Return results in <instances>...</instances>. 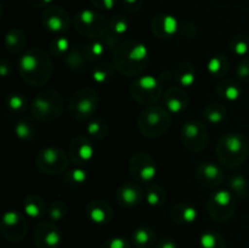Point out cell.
I'll list each match as a JSON object with an SVG mask.
<instances>
[{
	"mask_svg": "<svg viewBox=\"0 0 249 248\" xmlns=\"http://www.w3.org/2000/svg\"><path fill=\"white\" fill-rule=\"evenodd\" d=\"M0 230L2 236L10 242L23 240L28 230V223L22 213L17 211H9L2 215Z\"/></svg>",
	"mask_w": 249,
	"mask_h": 248,
	"instance_id": "4fadbf2b",
	"label": "cell"
},
{
	"mask_svg": "<svg viewBox=\"0 0 249 248\" xmlns=\"http://www.w3.org/2000/svg\"><path fill=\"white\" fill-rule=\"evenodd\" d=\"M108 124L104 119H94V121H91L87 125L88 136L97 141H101L104 139H106L108 136Z\"/></svg>",
	"mask_w": 249,
	"mask_h": 248,
	"instance_id": "d6a6232c",
	"label": "cell"
},
{
	"mask_svg": "<svg viewBox=\"0 0 249 248\" xmlns=\"http://www.w3.org/2000/svg\"><path fill=\"white\" fill-rule=\"evenodd\" d=\"M99 101V92L94 88H82L71 97L70 104H68V112L75 121H88L96 113Z\"/></svg>",
	"mask_w": 249,
	"mask_h": 248,
	"instance_id": "8992f818",
	"label": "cell"
},
{
	"mask_svg": "<svg viewBox=\"0 0 249 248\" xmlns=\"http://www.w3.org/2000/svg\"><path fill=\"white\" fill-rule=\"evenodd\" d=\"M162 94V84L153 75H139L130 87V95L134 101L146 107L155 105Z\"/></svg>",
	"mask_w": 249,
	"mask_h": 248,
	"instance_id": "ba28073f",
	"label": "cell"
},
{
	"mask_svg": "<svg viewBox=\"0 0 249 248\" xmlns=\"http://www.w3.org/2000/svg\"><path fill=\"white\" fill-rule=\"evenodd\" d=\"M36 168L44 174H60L68 167V156L62 148L50 146L45 147L36 155Z\"/></svg>",
	"mask_w": 249,
	"mask_h": 248,
	"instance_id": "8fae6325",
	"label": "cell"
},
{
	"mask_svg": "<svg viewBox=\"0 0 249 248\" xmlns=\"http://www.w3.org/2000/svg\"><path fill=\"white\" fill-rule=\"evenodd\" d=\"M0 72H1L2 77H7L9 73H11V62L7 61L6 58H2L1 63H0Z\"/></svg>",
	"mask_w": 249,
	"mask_h": 248,
	"instance_id": "f907efd6",
	"label": "cell"
},
{
	"mask_svg": "<svg viewBox=\"0 0 249 248\" xmlns=\"http://www.w3.org/2000/svg\"><path fill=\"white\" fill-rule=\"evenodd\" d=\"M68 213V206L61 199H57V201L51 202L50 206L48 208V215L50 221H53V223H57V221L62 220Z\"/></svg>",
	"mask_w": 249,
	"mask_h": 248,
	"instance_id": "7bdbcfd3",
	"label": "cell"
},
{
	"mask_svg": "<svg viewBox=\"0 0 249 248\" xmlns=\"http://www.w3.org/2000/svg\"><path fill=\"white\" fill-rule=\"evenodd\" d=\"M63 180H65L67 186H80V185L85 184V181L88 180V173L82 168H75V169L70 170V172H66Z\"/></svg>",
	"mask_w": 249,
	"mask_h": 248,
	"instance_id": "b9f144b4",
	"label": "cell"
},
{
	"mask_svg": "<svg viewBox=\"0 0 249 248\" xmlns=\"http://www.w3.org/2000/svg\"><path fill=\"white\" fill-rule=\"evenodd\" d=\"M170 122V113L165 107L151 105L139 114L138 128L146 138L156 139L167 133Z\"/></svg>",
	"mask_w": 249,
	"mask_h": 248,
	"instance_id": "5b68a950",
	"label": "cell"
},
{
	"mask_svg": "<svg viewBox=\"0 0 249 248\" xmlns=\"http://www.w3.org/2000/svg\"><path fill=\"white\" fill-rule=\"evenodd\" d=\"M228 109L223 104H209L207 105L206 108L203 109V117L208 123L219 124L226 118Z\"/></svg>",
	"mask_w": 249,
	"mask_h": 248,
	"instance_id": "4dcf8cb0",
	"label": "cell"
},
{
	"mask_svg": "<svg viewBox=\"0 0 249 248\" xmlns=\"http://www.w3.org/2000/svg\"><path fill=\"white\" fill-rule=\"evenodd\" d=\"M179 32L186 38H192L197 34V27L192 23H184L179 28Z\"/></svg>",
	"mask_w": 249,
	"mask_h": 248,
	"instance_id": "7dc6e473",
	"label": "cell"
},
{
	"mask_svg": "<svg viewBox=\"0 0 249 248\" xmlns=\"http://www.w3.org/2000/svg\"><path fill=\"white\" fill-rule=\"evenodd\" d=\"M114 70H116V68H114L113 63H97V65L94 66V68H92L91 77L92 79H94V82L97 83V84H107V83L111 82V79L113 78Z\"/></svg>",
	"mask_w": 249,
	"mask_h": 248,
	"instance_id": "f546056e",
	"label": "cell"
},
{
	"mask_svg": "<svg viewBox=\"0 0 249 248\" xmlns=\"http://www.w3.org/2000/svg\"><path fill=\"white\" fill-rule=\"evenodd\" d=\"M29 5H32L36 9H39V7H45L46 5L50 4L53 0H27Z\"/></svg>",
	"mask_w": 249,
	"mask_h": 248,
	"instance_id": "816d5d0a",
	"label": "cell"
},
{
	"mask_svg": "<svg viewBox=\"0 0 249 248\" xmlns=\"http://www.w3.org/2000/svg\"><path fill=\"white\" fill-rule=\"evenodd\" d=\"M229 187L235 196L243 198L248 195V180L242 174H235L229 180Z\"/></svg>",
	"mask_w": 249,
	"mask_h": 248,
	"instance_id": "8d00e7d4",
	"label": "cell"
},
{
	"mask_svg": "<svg viewBox=\"0 0 249 248\" xmlns=\"http://www.w3.org/2000/svg\"><path fill=\"white\" fill-rule=\"evenodd\" d=\"M15 133L18 139L23 141H32L36 134V124L28 119H21L16 123L15 126Z\"/></svg>",
	"mask_w": 249,
	"mask_h": 248,
	"instance_id": "e575fe53",
	"label": "cell"
},
{
	"mask_svg": "<svg viewBox=\"0 0 249 248\" xmlns=\"http://www.w3.org/2000/svg\"><path fill=\"white\" fill-rule=\"evenodd\" d=\"M101 248H130V243L123 237H112L105 241Z\"/></svg>",
	"mask_w": 249,
	"mask_h": 248,
	"instance_id": "f6af8a7d",
	"label": "cell"
},
{
	"mask_svg": "<svg viewBox=\"0 0 249 248\" xmlns=\"http://www.w3.org/2000/svg\"><path fill=\"white\" fill-rule=\"evenodd\" d=\"M163 102L169 113L179 114L186 109L189 97H187L186 92L182 91L180 88L170 87L163 95Z\"/></svg>",
	"mask_w": 249,
	"mask_h": 248,
	"instance_id": "44dd1931",
	"label": "cell"
},
{
	"mask_svg": "<svg viewBox=\"0 0 249 248\" xmlns=\"http://www.w3.org/2000/svg\"><path fill=\"white\" fill-rule=\"evenodd\" d=\"M31 116L41 123H50L60 118L63 111L62 95L53 89H46L36 94L29 106Z\"/></svg>",
	"mask_w": 249,
	"mask_h": 248,
	"instance_id": "277c9868",
	"label": "cell"
},
{
	"mask_svg": "<svg viewBox=\"0 0 249 248\" xmlns=\"http://www.w3.org/2000/svg\"><path fill=\"white\" fill-rule=\"evenodd\" d=\"M108 50L106 43L104 41V39H92L89 43L85 44L84 49H83V53H84L85 58L87 61H97L99 58H101L102 56L106 53V51Z\"/></svg>",
	"mask_w": 249,
	"mask_h": 248,
	"instance_id": "f1b7e54d",
	"label": "cell"
},
{
	"mask_svg": "<svg viewBox=\"0 0 249 248\" xmlns=\"http://www.w3.org/2000/svg\"><path fill=\"white\" fill-rule=\"evenodd\" d=\"M18 70L22 79L32 87H41L53 75V62L44 50L29 49L18 58Z\"/></svg>",
	"mask_w": 249,
	"mask_h": 248,
	"instance_id": "7a4b0ae2",
	"label": "cell"
},
{
	"mask_svg": "<svg viewBox=\"0 0 249 248\" xmlns=\"http://www.w3.org/2000/svg\"><path fill=\"white\" fill-rule=\"evenodd\" d=\"M41 24L46 31L55 34L65 33L70 29V14L60 6H51L44 10L40 17Z\"/></svg>",
	"mask_w": 249,
	"mask_h": 248,
	"instance_id": "9a60e30c",
	"label": "cell"
},
{
	"mask_svg": "<svg viewBox=\"0 0 249 248\" xmlns=\"http://www.w3.org/2000/svg\"><path fill=\"white\" fill-rule=\"evenodd\" d=\"M73 24L80 35L90 40L104 38L109 31V24L104 15L92 10H82L78 12Z\"/></svg>",
	"mask_w": 249,
	"mask_h": 248,
	"instance_id": "52a82bcc",
	"label": "cell"
},
{
	"mask_svg": "<svg viewBox=\"0 0 249 248\" xmlns=\"http://www.w3.org/2000/svg\"><path fill=\"white\" fill-rule=\"evenodd\" d=\"M215 91L221 99L226 100V101H236L243 94L242 87L231 79H224L219 82L215 88Z\"/></svg>",
	"mask_w": 249,
	"mask_h": 248,
	"instance_id": "d4e9b609",
	"label": "cell"
},
{
	"mask_svg": "<svg viewBox=\"0 0 249 248\" xmlns=\"http://www.w3.org/2000/svg\"><path fill=\"white\" fill-rule=\"evenodd\" d=\"M147 61V46L135 40H126L118 44L112 56L114 68L125 77H139L146 68Z\"/></svg>",
	"mask_w": 249,
	"mask_h": 248,
	"instance_id": "6da1fadb",
	"label": "cell"
},
{
	"mask_svg": "<svg viewBox=\"0 0 249 248\" xmlns=\"http://www.w3.org/2000/svg\"><path fill=\"white\" fill-rule=\"evenodd\" d=\"M196 179L202 186L214 189L223 184L225 175L218 164L213 162H203L197 168Z\"/></svg>",
	"mask_w": 249,
	"mask_h": 248,
	"instance_id": "e0dca14e",
	"label": "cell"
},
{
	"mask_svg": "<svg viewBox=\"0 0 249 248\" xmlns=\"http://www.w3.org/2000/svg\"><path fill=\"white\" fill-rule=\"evenodd\" d=\"M143 4V0H122L124 10L129 14H135L141 9Z\"/></svg>",
	"mask_w": 249,
	"mask_h": 248,
	"instance_id": "bcb514c9",
	"label": "cell"
},
{
	"mask_svg": "<svg viewBox=\"0 0 249 248\" xmlns=\"http://www.w3.org/2000/svg\"><path fill=\"white\" fill-rule=\"evenodd\" d=\"M207 70L212 77L221 78L228 74L230 70V62L229 58L224 55H215L207 63Z\"/></svg>",
	"mask_w": 249,
	"mask_h": 248,
	"instance_id": "83f0119b",
	"label": "cell"
},
{
	"mask_svg": "<svg viewBox=\"0 0 249 248\" xmlns=\"http://www.w3.org/2000/svg\"><path fill=\"white\" fill-rule=\"evenodd\" d=\"M109 24V33L113 34L114 36L121 39L129 29V22L124 15H114L108 21Z\"/></svg>",
	"mask_w": 249,
	"mask_h": 248,
	"instance_id": "f35d334b",
	"label": "cell"
},
{
	"mask_svg": "<svg viewBox=\"0 0 249 248\" xmlns=\"http://www.w3.org/2000/svg\"><path fill=\"white\" fill-rule=\"evenodd\" d=\"M174 77L182 87H191L196 80V68L190 62H181L175 67Z\"/></svg>",
	"mask_w": 249,
	"mask_h": 248,
	"instance_id": "4316f807",
	"label": "cell"
},
{
	"mask_svg": "<svg viewBox=\"0 0 249 248\" xmlns=\"http://www.w3.org/2000/svg\"><path fill=\"white\" fill-rule=\"evenodd\" d=\"M180 136L184 147L192 153L202 152L208 145L209 136L206 125L197 119H190L184 123Z\"/></svg>",
	"mask_w": 249,
	"mask_h": 248,
	"instance_id": "30bf717a",
	"label": "cell"
},
{
	"mask_svg": "<svg viewBox=\"0 0 249 248\" xmlns=\"http://www.w3.org/2000/svg\"><path fill=\"white\" fill-rule=\"evenodd\" d=\"M201 248H226V242L215 231H206L199 238Z\"/></svg>",
	"mask_w": 249,
	"mask_h": 248,
	"instance_id": "74e56055",
	"label": "cell"
},
{
	"mask_svg": "<svg viewBox=\"0 0 249 248\" xmlns=\"http://www.w3.org/2000/svg\"><path fill=\"white\" fill-rule=\"evenodd\" d=\"M36 248H58L61 245V231L53 221H40L33 231Z\"/></svg>",
	"mask_w": 249,
	"mask_h": 248,
	"instance_id": "5bb4252c",
	"label": "cell"
},
{
	"mask_svg": "<svg viewBox=\"0 0 249 248\" xmlns=\"http://www.w3.org/2000/svg\"><path fill=\"white\" fill-rule=\"evenodd\" d=\"M131 240L138 248H151L157 243V235L153 229L148 226H141L134 230Z\"/></svg>",
	"mask_w": 249,
	"mask_h": 248,
	"instance_id": "484cf974",
	"label": "cell"
},
{
	"mask_svg": "<svg viewBox=\"0 0 249 248\" xmlns=\"http://www.w3.org/2000/svg\"><path fill=\"white\" fill-rule=\"evenodd\" d=\"M170 218L179 225L192 224L197 219V209L186 202H180V203L173 206L172 211H170Z\"/></svg>",
	"mask_w": 249,
	"mask_h": 248,
	"instance_id": "7402d4cb",
	"label": "cell"
},
{
	"mask_svg": "<svg viewBox=\"0 0 249 248\" xmlns=\"http://www.w3.org/2000/svg\"><path fill=\"white\" fill-rule=\"evenodd\" d=\"M179 23L174 16L168 14H160L153 17L151 21V31L153 35L160 39H169L179 32Z\"/></svg>",
	"mask_w": 249,
	"mask_h": 248,
	"instance_id": "d6986e66",
	"label": "cell"
},
{
	"mask_svg": "<svg viewBox=\"0 0 249 248\" xmlns=\"http://www.w3.org/2000/svg\"><path fill=\"white\" fill-rule=\"evenodd\" d=\"M87 216L91 223L97 224V225H105L112 220L113 216V211L111 206L104 199H92L88 203Z\"/></svg>",
	"mask_w": 249,
	"mask_h": 248,
	"instance_id": "ffe728a7",
	"label": "cell"
},
{
	"mask_svg": "<svg viewBox=\"0 0 249 248\" xmlns=\"http://www.w3.org/2000/svg\"><path fill=\"white\" fill-rule=\"evenodd\" d=\"M145 198L148 206L160 207L167 202V192L160 185L150 184L146 190Z\"/></svg>",
	"mask_w": 249,
	"mask_h": 248,
	"instance_id": "1f68e13d",
	"label": "cell"
},
{
	"mask_svg": "<svg viewBox=\"0 0 249 248\" xmlns=\"http://www.w3.org/2000/svg\"><path fill=\"white\" fill-rule=\"evenodd\" d=\"M7 111L14 114L22 113L27 108V97L21 92H11L5 100Z\"/></svg>",
	"mask_w": 249,
	"mask_h": 248,
	"instance_id": "836d02e7",
	"label": "cell"
},
{
	"mask_svg": "<svg viewBox=\"0 0 249 248\" xmlns=\"http://www.w3.org/2000/svg\"><path fill=\"white\" fill-rule=\"evenodd\" d=\"M236 209L235 195L229 190H218L208 197L207 212L216 223H225L233 215Z\"/></svg>",
	"mask_w": 249,
	"mask_h": 248,
	"instance_id": "9c48e42d",
	"label": "cell"
},
{
	"mask_svg": "<svg viewBox=\"0 0 249 248\" xmlns=\"http://www.w3.org/2000/svg\"><path fill=\"white\" fill-rule=\"evenodd\" d=\"M116 199L118 204L125 208L139 206L143 199V191L138 182L128 181L123 182L117 189Z\"/></svg>",
	"mask_w": 249,
	"mask_h": 248,
	"instance_id": "ac0fdd59",
	"label": "cell"
},
{
	"mask_svg": "<svg viewBox=\"0 0 249 248\" xmlns=\"http://www.w3.org/2000/svg\"><path fill=\"white\" fill-rule=\"evenodd\" d=\"M95 148L88 136L77 135L72 139L68 147V157L77 165L87 164L94 157Z\"/></svg>",
	"mask_w": 249,
	"mask_h": 248,
	"instance_id": "2e32d148",
	"label": "cell"
},
{
	"mask_svg": "<svg viewBox=\"0 0 249 248\" xmlns=\"http://www.w3.org/2000/svg\"><path fill=\"white\" fill-rule=\"evenodd\" d=\"M63 60H65V65L67 66L68 68L77 71L82 70V68L84 67L87 58H85L83 50H80V49L78 48H73L68 51L67 55L63 57Z\"/></svg>",
	"mask_w": 249,
	"mask_h": 248,
	"instance_id": "d590c367",
	"label": "cell"
},
{
	"mask_svg": "<svg viewBox=\"0 0 249 248\" xmlns=\"http://www.w3.org/2000/svg\"><path fill=\"white\" fill-rule=\"evenodd\" d=\"M236 77L243 84H249V60H242L237 63Z\"/></svg>",
	"mask_w": 249,
	"mask_h": 248,
	"instance_id": "ee69618b",
	"label": "cell"
},
{
	"mask_svg": "<svg viewBox=\"0 0 249 248\" xmlns=\"http://www.w3.org/2000/svg\"><path fill=\"white\" fill-rule=\"evenodd\" d=\"M23 212L29 218L39 219L45 215L48 208L43 197L39 195H29L23 201Z\"/></svg>",
	"mask_w": 249,
	"mask_h": 248,
	"instance_id": "603a6c76",
	"label": "cell"
},
{
	"mask_svg": "<svg viewBox=\"0 0 249 248\" xmlns=\"http://www.w3.org/2000/svg\"><path fill=\"white\" fill-rule=\"evenodd\" d=\"M70 46V40L66 36H56L50 41L49 51L55 57H65L68 51L71 50Z\"/></svg>",
	"mask_w": 249,
	"mask_h": 248,
	"instance_id": "ab89813d",
	"label": "cell"
},
{
	"mask_svg": "<svg viewBox=\"0 0 249 248\" xmlns=\"http://www.w3.org/2000/svg\"><path fill=\"white\" fill-rule=\"evenodd\" d=\"M229 46H230L231 53L242 57V56L249 53V38L247 35H242V34L232 36L230 39Z\"/></svg>",
	"mask_w": 249,
	"mask_h": 248,
	"instance_id": "60d3db41",
	"label": "cell"
},
{
	"mask_svg": "<svg viewBox=\"0 0 249 248\" xmlns=\"http://www.w3.org/2000/svg\"><path fill=\"white\" fill-rule=\"evenodd\" d=\"M155 248H178V245L173 238H162L156 243Z\"/></svg>",
	"mask_w": 249,
	"mask_h": 248,
	"instance_id": "681fc988",
	"label": "cell"
},
{
	"mask_svg": "<svg viewBox=\"0 0 249 248\" xmlns=\"http://www.w3.org/2000/svg\"><path fill=\"white\" fill-rule=\"evenodd\" d=\"M249 155V140L241 133H226L216 143V157L228 168H238Z\"/></svg>",
	"mask_w": 249,
	"mask_h": 248,
	"instance_id": "3957f363",
	"label": "cell"
},
{
	"mask_svg": "<svg viewBox=\"0 0 249 248\" xmlns=\"http://www.w3.org/2000/svg\"><path fill=\"white\" fill-rule=\"evenodd\" d=\"M129 172L136 182H152L157 175V165L148 153L138 152L129 160Z\"/></svg>",
	"mask_w": 249,
	"mask_h": 248,
	"instance_id": "7c38bea8",
	"label": "cell"
},
{
	"mask_svg": "<svg viewBox=\"0 0 249 248\" xmlns=\"http://www.w3.org/2000/svg\"><path fill=\"white\" fill-rule=\"evenodd\" d=\"M95 7L100 10H111L116 5L117 0H90Z\"/></svg>",
	"mask_w": 249,
	"mask_h": 248,
	"instance_id": "c3c4849f",
	"label": "cell"
},
{
	"mask_svg": "<svg viewBox=\"0 0 249 248\" xmlns=\"http://www.w3.org/2000/svg\"><path fill=\"white\" fill-rule=\"evenodd\" d=\"M27 45V35L22 29L11 28L5 35V48L10 53H21Z\"/></svg>",
	"mask_w": 249,
	"mask_h": 248,
	"instance_id": "cb8c5ba5",
	"label": "cell"
}]
</instances>
